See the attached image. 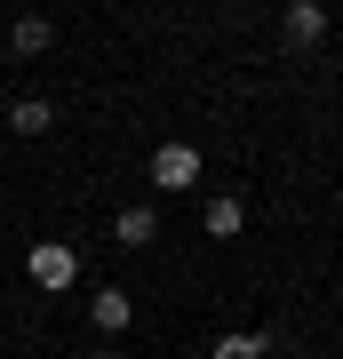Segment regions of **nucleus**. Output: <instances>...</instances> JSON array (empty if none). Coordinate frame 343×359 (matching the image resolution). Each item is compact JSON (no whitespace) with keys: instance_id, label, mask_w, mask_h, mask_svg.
<instances>
[{"instance_id":"f257e3e1","label":"nucleus","mask_w":343,"mask_h":359,"mask_svg":"<svg viewBox=\"0 0 343 359\" xmlns=\"http://www.w3.org/2000/svg\"><path fill=\"white\" fill-rule=\"evenodd\" d=\"M25 271H32V287H40V295H64V287L80 280V248H64V240H40L32 256H25Z\"/></svg>"},{"instance_id":"f03ea898","label":"nucleus","mask_w":343,"mask_h":359,"mask_svg":"<svg viewBox=\"0 0 343 359\" xmlns=\"http://www.w3.org/2000/svg\"><path fill=\"white\" fill-rule=\"evenodd\" d=\"M200 184V152L191 144H152V192H191Z\"/></svg>"},{"instance_id":"7ed1b4c3","label":"nucleus","mask_w":343,"mask_h":359,"mask_svg":"<svg viewBox=\"0 0 343 359\" xmlns=\"http://www.w3.org/2000/svg\"><path fill=\"white\" fill-rule=\"evenodd\" d=\"M112 240H120V248H152V240H160V208H152V200L120 208V216H112Z\"/></svg>"},{"instance_id":"20e7f679","label":"nucleus","mask_w":343,"mask_h":359,"mask_svg":"<svg viewBox=\"0 0 343 359\" xmlns=\"http://www.w3.org/2000/svg\"><path fill=\"white\" fill-rule=\"evenodd\" d=\"M200 231H208V240H240V231H248V208L231 200V192H216V200L200 208Z\"/></svg>"},{"instance_id":"39448f33","label":"nucleus","mask_w":343,"mask_h":359,"mask_svg":"<svg viewBox=\"0 0 343 359\" xmlns=\"http://www.w3.org/2000/svg\"><path fill=\"white\" fill-rule=\"evenodd\" d=\"M88 320H96L104 335H128V327H136V304H128V287H96V304H88Z\"/></svg>"},{"instance_id":"423d86ee","label":"nucleus","mask_w":343,"mask_h":359,"mask_svg":"<svg viewBox=\"0 0 343 359\" xmlns=\"http://www.w3.org/2000/svg\"><path fill=\"white\" fill-rule=\"evenodd\" d=\"M280 32L295 40V48H311V40H328V8H319V0H295V8L280 16Z\"/></svg>"},{"instance_id":"0eeeda50","label":"nucleus","mask_w":343,"mask_h":359,"mask_svg":"<svg viewBox=\"0 0 343 359\" xmlns=\"http://www.w3.org/2000/svg\"><path fill=\"white\" fill-rule=\"evenodd\" d=\"M8 128H16V136H48V128H56V104H48V96H16V104H8Z\"/></svg>"},{"instance_id":"6e6552de","label":"nucleus","mask_w":343,"mask_h":359,"mask_svg":"<svg viewBox=\"0 0 343 359\" xmlns=\"http://www.w3.org/2000/svg\"><path fill=\"white\" fill-rule=\"evenodd\" d=\"M48 40H56V25H48V16H16V25H8V48H16V56H40Z\"/></svg>"},{"instance_id":"1a4fd4ad","label":"nucleus","mask_w":343,"mask_h":359,"mask_svg":"<svg viewBox=\"0 0 343 359\" xmlns=\"http://www.w3.org/2000/svg\"><path fill=\"white\" fill-rule=\"evenodd\" d=\"M216 359H264V335H216Z\"/></svg>"},{"instance_id":"9d476101","label":"nucleus","mask_w":343,"mask_h":359,"mask_svg":"<svg viewBox=\"0 0 343 359\" xmlns=\"http://www.w3.org/2000/svg\"><path fill=\"white\" fill-rule=\"evenodd\" d=\"M88 359H120V351H88Z\"/></svg>"},{"instance_id":"9b49d317","label":"nucleus","mask_w":343,"mask_h":359,"mask_svg":"<svg viewBox=\"0 0 343 359\" xmlns=\"http://www.w3.org/2000/svg\"><path fill=\"white\" fill-rule=\"evenodd\" d=\"M0 32H8V25H0Z\"/></svg>"}]
</instances>
